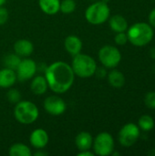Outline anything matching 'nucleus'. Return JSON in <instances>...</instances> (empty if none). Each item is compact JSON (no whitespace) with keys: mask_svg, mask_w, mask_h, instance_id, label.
Instances as JSON below:
<instances>
[{"mask_svg":"<svg viewBox=\"0 0 155 156\" xmlns=\"http://www.w3.org/2000/svg\"><path fill=\"white\" fill-rule=\"evenodd\" d=\"M5 2H6V0H0V5H4Z\"/></svg>","mask_w":155,"mask_h":156,"instance_id":"473e14b6","label":"nucleus"},{"mask_svg":"<svg viewBox=\"0 0 155 156\" xmlns=\"http://www.w3.org/2000/svg\"><path fill=\"white\" fill-rule=\"evenodd\" d=\"M93 144V138L88 132H80L75 138V144L79 151L90 150Z\"/></svg>","mask_w":155,"mask_h":156,"instance_id":"dca6fc26","label":"nucleus"},{"mask_svg":"<svg viewBox=\"0 0 155 156\" xmlns=\"http://www.w3.org/2000/svg\"><path fill=\"white\" fill-rule=\"evenodd\" d=\"M43 106L45 111L53 116L62 115L67 110V104L65 101L57 95H52L46 98L43 102Z\"/></svg>","mask_w":155,"mask_h":156,"instance_id":"9d476101","label":"nucleus"},{"mask_svg":"<svg viewBox=\"0 0 155 156\" xmlns=\"http://www.w3.org/2000/svg\"><path fill=\"white\" fill-rule=\"evenodd\" d=\"M154 120L150 115H143L138 120V126L143 132H150L154 128Z\"/></svg>","mask_w":155,"mask_h":156,"instance_id":"4be33fe9","label":"nucleus"},{"mask_svg":"<svg viewBox=\"0 0 155 156\" xmlns=\"http://www.w3.org/2000/svg\"><path fill=\"white\" fill-rule=\"evenodd\" d=\"M16 70H13L8 68H4L0 69V88L9 89L16 81Z\"/></svg>","mask_w":155,"mask_h":156,"instance_id":"4468645a","label":"nucleus"},{"mask_svg":"<svg viewBox=\"0 0 155 156\" xmlns=\"http://www.w3.org/2000/svg\"><path fill=\"white\" fill-rule=\"evenodd\" d=\"M8 154L10 156H31L32 153L27 145L21 143H16L11 145Z\"/></svg>","mask_w":155,"mask_h":156,"instance_id":"aec40b11","label":"nucleus"},{"mask_svg":"<svg viewBox=\"0 0 155 156\" xmlns=\"http://www.w3.org/2000/svg\"><path fill=\"white\" fill-rule=\"evenodd\" d=\"M114 41L117 45L119 46H123L128 42V37H127V33L125 32H119L116 33L115 37H114Z\"/></svg>","mask_w":155,"mask_h":156,"instance_id":"a878e982","label":"nucleus"},{"mask_svg":"<svg viewBox=\"0 0 155 156\" xmlns=\"http://www.w3.org/2000/svg\"><path fill=\"white\" fill-rule=\"evenodd\" d=\"M38 5L43 13L52 16L59 12L60 0H38Z\"/></svg>","mask_w":155,"mask_h":156,"instance_id":"a211bd4d","label":"nucleus"},{"mask_svg":"<svg viewBox=\"0 0 155 156\" xmlns=\"http://www.w3.org/2000/svg\"><path fill=\"white\" fill-rule=\"evenodd\" d=\"M109 25L111 29L115 33L126 32L128 29V22L122 15H114L110 17Z\"/></svg>","mask_w":155,"mask_h":156,"instance_id":"f3484780","label":"nucleus"},{"mask_svg":"<svg viewBox=\"0 0 155 156\" xmlns=\"http://www.w3.org/2000/svg\"><path fill=\"white\" fill-rule=\"evenodd\" d=\"M70 66L75 76L81 79L92 77L95 75L96 69L98 68L97 63L92 57L87 54H82L81 52L73 56Z\"/></svg>","mask_w":155,"mask_h":156,"instance_id":"7ed1b4c3","label":"nucleus"},{"mask_svg":"<svg viewBox=\"0 0 155 156\" xmlns=\"http://www.w3.org/2000/svg\"><path fill=\"white\" fill-rule=\"evenodd\" d=\"M107 79L109 84L113 88H122L125 84V77L122 72L112 69L107 74Z\"/></svg>","mask_w":155,"mask_h":156,"instance_id":"6ab92c4d","label":"nucleus"},{"mask_svg":"<svg viewBox=\"0 0 155 156\" xmlns=\"http://www.w3.org/2000/svg\"><path fill=\"white\" fill-rule=\"evenodd\" d=\"M90 1H97V0H90Z\"/></svg>","mask_w":155,"mask_h":156,"instance_id":"f704fd0d","label":"nucleus"},{"mask_svg":"<svg viewBox=\"0 0 155 156\" xmlns=\"http://www.w3.org/2000/svg\"><path fill=\"white\" fill-rule=\"evenodd\" d=\"M153 27L145 22H138L132 25L127 29L128 41L135 47L148 45L153 38Z\"/></svg>","mask_w":155,"mask_h":156,"instance_id":"f03ea898","label":"nucleus"},{"mask_svg":"<svg viewBox=\"0 0 155 156\" xmlns=\"http://www.w3.org/2000/svg\"><path fill=\"white\" fill-rule=\"evenodd\" d=\"M111 16V9L108 4L102 1H96L89 5L85 11V18L91 25H101Z\"/></svg>","mask_w":155,"mask_h":156,"instance_id":"39448f33","label":"nucleus"},{"mask_svg":"<svg viewBox=\"0 0 155 156\" xmlns=\"http://www.w3.org/2000/svg\"><path fill=\"white\" fill-rule=\"evenodd\" d=\"M45 78L48 88L57 94L67 92L75 81V74L69 64L55 61L45 69Z\"/></svg>","mask_w":155,"mask_h":156,"instance_id":"f257e3e1","label":"nucleus"},{"mask_svg":"<svg viewBox=\"0 0 155 156\" xmlns=\"http://www.w3.org/2000/svg\"><path fill=\"white\" fill-rule=\"evenodd\" d=\"M48 141L49 137L47 131L41 128L35 129L29 136L30 144L32 145V147L37 150H42L43 148H45L48 145Z\"/></svg>","mask_w":155,"mask_h":156,"instance_id":"9b49d317","label":"nucleus"},{"mask_svg":"<svg viewBox=\"0 0 155 156\" xmlns=\"http://www.w3.org/2000/svg\"><path fill=\"white\" fill-rule=\"evenodd\" d=\"M148 20H149V24H150L153 27H155V8H153V9L150 12Z\"/></svg>","mask_w":155,"mask_h":156,"instance_id":"c85d7f7f","label":"nucleus"},{"mask_svg":"<svg viewBox=\"0 0 155 156\" xmlns=\"http://www.w3.org/2000/svg\"><path fill=\"white\" fill-rule=\"evenodd\" d=\"M144 103L147 108L155 110V91H150L145 95Z\"/></svg>","mask_w":155,"mask_h":156,"instance_id":"393cba45","label":"nucleus"},{"mask_svg":"<svg viewBox=\"0 0 155 156\" xmlns=\"http://www.w3.org/2000/svg\"><path fill=\"white\" fill-rule=\"evenodd\" d=\"M141 136V130L135 123L129 122L122 127L119 132L118 139L121 145L124 147H131L135 144Z\"/></svg>","mask_w":155,"mask_h":156,"instance_id":"6e6552de","label":"nucleus"},{"mask_svg":"<svg viewBox=\"0 0 155 156\" xmlns=\"http://www.w3.org/2000/svg\"><path fill=\"white\" fill-rule=\"evenodd\" d=\"M48 154L47 153H44V152H37V153H35L34 154V155L35 156H39V155H43V156H45V155H47Z\"/></svg>","mask_w":155,"mask_h":156,"instance_id":"7c9ffc66","label":"nucleus"},{"mask_svg":"<svg viewBox=\"0 0 155 156\" xmlns=\"http://www.w3.org/2000/svg\"><path fill=\"white\" fill-rule=\"evenodd\" d=\"M14 51L19 57L27 58L34 51V45L30 40L18 39L14 44Z\"/></svg>","mask_w":155,"mask_h":156,"instance_id":"ddd939ff","label":"nucleus"},{"mask_svg":"<svg viewBox=\"0 0 155 156\" xmlns=\"http://www.w3.org/2000/svg\"><path fill=\"white\" fill-rule=\"evenodd\" d=\"M114 139L112 135L107 132L100 133L94 139L92 144L93 153L99 156L111 155L114 151Z\"/></svg>","mask_w":155,"mask_h":156,"instance_id":"423d86ee","label":"nucleus"},{"mask_svg":"<svg viewBox=\"0 0 155 156\" xmlns=\"http://www.w3.org/2000/svg\"><path fill=\"white\" fill-rule=\"evenodd\" d=\"M37 71V65L36 61L31 58H25L21 59L19 65L16 69V78L20 81H26L31 80Z\"/></svg>","mask_w":155,"mask_h":156,"instance_id":"1a4fd4ad","label":"nucleus"},{"mask_svg":"<svg viewBox=\"0 0 155 156\" xmlns=\"http://www.w3.org/2000/svg\"><path fill=\"white\" fill-rule=\"evenodd\" d=\"M21 61V57H19L17 54L16 53H10L5 56L4 59H3V63L5 68H8L11 69L13 70H16L17 66L19 65Z\"/></svg>","mask_w":155,"mask_h":156,"instance_id":"412c9836","label":"nucleus"},{"mask_svg":"<svg viewBox=\"0 0 155 156\" xmlns=\"http://www.w3.org/2000/svg\"><path fill=\"white\" fill-rule=\"evenodd\" d=\"M150 56L153 58H155V48H152L151 51H150Z\"/></svg>","mask_w":155,"mask_h":156,"instance_id":"2f4dec72","label":"nucleus"},{"mask_svg":"<svg viewBox=\"0 0 155 156\" xmlns=\"http://www.w3.org/2000/svg\"><path fill=\"white\" fill-rule=\"evenodd\" d=\"M9 13L4 5H0V26L5 25L8 21Z\"/></svg>","mask_w":155,"mask_h":156,"instance_id":"bb28decb","label":"nucleus"},{"mask_svg":"<svg viewBox=\"0 0 155 156\" xmlns=\"http://www.w3.org/2000/svg\"><path fill=\"white\" fill-rule=\"evenodd\" d=\"M48 89V85L45 76L37 75L32 78L30 83V90L35 95H43L47 92Z\"/></svg>","mask_w":155,"mask_h":156,"instance_id":"2eb2a0df","label":"nucleus"},{"mask_svg":"<svg viewBox=\"0 0 155 156\" xmlns=\"http://www.w3.org/2000/svg\"><path fill=\"white\" fill-rule=\"evenodd\" d=\"M6 99L9 102L16 104L21 101V93L17 89H10L6 92Z\"/></svg>","mask_w":155,"mask_h":156,"instance_id":"b1692460","label":"nucleus"},{"mask_svg":"<svg viewBox=\"0 0 155 156\" xmlns=\"http://www.w3.org/2000/svg\"><path fill=\"white\" fill-rule=\"evenodd\" d=\"M100 1H102V2H104V3H106V4H108L111 0H100Z\"/></svg>","mask_w":155,"mask_h":156,"instance_id":"72a5a7b5","label":"nucleus"},{"mask_svg":"<svg viewBox=\"0 0 155 156\" xmlns=\"http://www.w3.org/2000/svg\"><path fill=\"white\" fill-rule=\"evenodd\" d=\"M106 68L105 67H103V68H97V69H96V72H95V74L99 77V78H105V77H107V71H106V69H105Z\"/></svg>","mask_w":155,"mask_h":156,"instance_id":"cd10ccee","label":"nucleus"},{"mask_svg":"<svg viewBox=\"0 0 155 156\" xmlns=\"http://www.w3.org/2000/svg\"><path fill=\"white\" fill-rule=\"evenodd\" d=\"M14 116L19 123L28 125L38 119L39 111L34 102L30 101H20L15 106Z\"/></svg>","mask_w":155,"mask_h":156,"instance_id":"20e7f679","label":"nucleus"},{"mask_svg":"<svg viewBox=\"0 0 155 156\" xmlns=\"http://www.w3.org/2000/svg\"><path fill=\"white\" fill-rule=\"evenodd\" d=\"M76 9L75 0H62L60 1L59 11L63 14H71Z\"/></svg>","mask_w":155,"mask_h":156,"instance_id":"5701e85b","label":"nucleus"},{"mask_svg":"<svg viewBox=\"0 0 155 156\" xmlns=\"http://www.w3.org/2000/svg\"><path fill=\"white\" fill-rule=\"evenodd\" d=\"M99 59L106 69H115L122 60L121 51L114 46L106 45L99 50Z\"/></svg>","mask_w":155,"mask_h":156,"instance_id":"0eeeda50","label":"nucleus"},{"mask_svg":"<svg viewBox=\"0 0 155 156\" xmlns=\"http://www.w3.org/2000/svg\"><path fill=\"white\" fill-rule=\"evenodd\" d=\"M82 46L83 44L81 39L75 35H69L64 40V48L66 51L72 57L81 52Z\"/></svg>","mask_w":155,"mask_h":156,"instance_id":"f8f14e48","label":"nucleus"},{"mask_svg":"<svg viewBox=\"0 0 155 156\" xmlns=\"http://www.w3.org/2000/svg\"><path fill=\"white\" fill-rule=\"evenodd\" d=\"M94 153L90 152V150H84V151H79L78 156H94Z\"/></svg>","mask_w":155,"mask_h":156,"instance_id":"c756f323","label":"nucleus"}]
</instances>
